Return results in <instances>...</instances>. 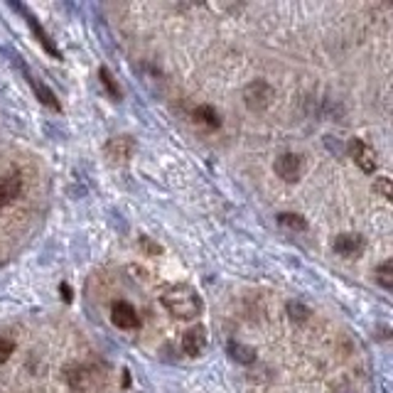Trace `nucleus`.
I'll use <instances>...</instances> for the list:
<instances>
[{
  "instance_id": "obj_1",
  "label": "nucleus",
  "mask_w": 393,
  "mask_h": 393,
  "mask_svg": "<svg viewBox=\"0 0 393 393\" xmlns=\"http://www.w3.org/2000/svg\"><path fill=\"white\" fill-rule=\"evenodd\" d=\"M162 307L177 320H194L201 315L204 310V302H201L199 293L189 285H170L160 297Z\"/></svg>"
},
{
  "instance_id": "obj_2",
  "label": "nucleus",
  "mask_w": 393,
  "mask_h": 393,
  "mask_svg": "<svg viewBox=\"0 0 393 393\" xmlns=\"http://www.w3.org/2000/svg\"><path fill=\"white\" fill-rule=\"evenodd\" d=\"M273 87H270L268 82H263V79H256V82H251L246 89H243V104H246L248 111H253V114H258V111H265L270 104H273Z\"/></svg>"
},
{
  "instance_id": "obj_3",
  "label": "nucleus",
  "mask_w": 393,
  "mask_h": 393,
  "mask_svg": "<svg viewBox=\"0 0 393 393\" xmlns=\"http://www.w3.org/2000/svg\"><path fill=\"white\" fill-rule=\"evenodd\" d=\"M10 8H13V10H18L20 15H25V23L30 25V30H33V35L37 37V42H40V45L45 47V52H47V55H52V57H55V60H62V52H60V47H57L55 42H52V37L47 35V30L42 28L40 23H37V18H35V15L30 13V10L25 8V5H18V3H13V5H10Z\"/></svg>"
},
{
  "instance_id": "obj_4",
  "label": "nucleus",
  "mask_w": 393,
  "mask_h": 393,
  "mask_svg": "<svg viewBox=\"0 0 393 393\" xmlns=\"http://www.w3.org/2000/svg\"><path fill=\"white\" fill-rule=\"evenodd\" d=\"M364 246H366V241L361 233H339L332 241L334 253H339V256H344V258H359L361 253H364Z\"/></svg>"
},
{
  "instance_id": "obj_5",
  "label": "nucleus",
  "mask_w": 393,
  "mask_h": 393,
  "mask_svg": "<svg viewBox=\"0 0 393 393\" xmlns=\"http://www.w3.org/2000/svg\"><path fill=\"white\" fill-rule=\"evenodd\" d=\"M135 153V140L131 135H116L106 143V157L111 162H128Z\"/></svg>"
},
{
  "instance_id": "obj_6",
  "label": "nucleus",
  "mask_w": 393,
  "mask_h": 393,
  "mask_svg": "<svg viewBox=\"0 0 393 393\" xmlns=\"http://www.w3.org/2000/svg\"><path fill=\"white\" fill-rule=\"evenodd\" d=\"M349 155H352L354 162L361 167V172H366V175L376 172V153H374V148L366 145L361 138H354V140L349 143Z\"/></svg>"
},
{
  "instance_id": "obj_7",
  "label": "nucleus",
  "mask_w": 393,
  "mask_h": 393,
  "mask_svg": "<svg viewBox=\"0 0 393 393\" xmlns=\"http://www.w3.org/2000/svg\"><path fill=\"white\" fill-rule=\"evenodd\" d=\"M111 320L118 329H135L140 325V317H138L135 307L126 300H118L111 305Z\"/></svg>"
},
{
  "instance_id": "obj_8",
  "label": "nucleus",
  "mask_w": 393,
  "mask_h": 393,
  "mask_svg": "<svg viewBox=\"0 0 393 393\" xmlns=\"http://www.w3.org/2000/svg\"><path fill=\"white\" fill-rule=\"evenodd\" d=\"M23 192V175L20 172H10L5 177H0V209L10 206Z\"/></svg>"
},
{
  "instance_id": "obj_9",
  "label": "nucleus",
  "mask_w": 393,
  "mask_h": 393,
  "mask_svg": "<svg viewBox=\"0 0 393 393\" xmlns=\"http://www.w3.org/2000/svg\"><path fill=\"white\" fill-rule=\"evenodd\" d=\"M273 167H275V175H278L280 179H285V182H297L300 170H302L300 155H295V153H285V155H280L278 160H275Z\"/></svg>"
},
{
  "instance_id": "obj_10",
  "label": "nucleus",
  "mask_w": 393,
  "mask_h": 393,
  "mask_svg": "<svg viewBox=\"0 0 393 393\" xmlns=\"http://www.w3.org/2000/svg\"><path fill=\"white\" fill-rule=\"evenodd\" d=\"M182 349L187 357H199V354L206 349V329L201 325L189 327L182 337Z\"/></svg>"
},
{
  "instance_id": "obj_11",
  "label": "nucleus",
  "mask_w": 393,
  "mask_h": 393,
  "mask_svg": "<svg viewBox=\"0 0 393 393\" xmlns=\"http://www.w3.org/2000/svg\"><path fill=\"white\" fill-rule=\"evenodd\" d=\"M25 77H28V84L33 87V92H35V96L40 99V104H45L47 109H52V111H62L60 101H57V96H55V92H52V89L47 87L45 82H40L37 77H33L28 69H25Z\"/></svg>"
},
{
  "instance_id": "obj_12",
  "label": "nucleus",
  "mask_w": 393,
  "mask_h": 393,
  "mask_svg": "<svg viewBox=\"0 0 393 393\" xmlns=\"http://www.w3.org/2000/svg\"><path fill=\"white\" fill-rule=\"evenodd\" d=\"M192 116L196 123H201L204 128H219L221 126L219 114H216V109H211V106H196L192 111Z\"/></svg>"
},
{
  "instance_id": "obj_13",
  "label": "nucleus",
  "mask_w": 393,
  "mask_h": 393,
  "mask_svg": "<svg viewBox=\"0 0 393 393\" xmlns=\"http://www.w3.org/2000/svg\"><path fill=\"white\" fill-rule=\"evenodd\" d=\"M229 357L233 361H238V364H253L256 361V349L253 347H246V344L241 342H229Z\"/></svg>"
},
{
  "instance_id": "obj_14",
  "label": "nucleus",
  "mask_w": 393,
  "mask_h": 393,
  "mask_svg": "<svg viewBox=\"0 0 393 393\" xmlns=\"http://www.w3.org/2000/svg\"><path fill=\"white\" fill-rule=\"evenodd\" d=\"M92 371L87 369V366H74V369H69L67 379H69V386L72 389H87L89 379H92Z\"/></svg>"
},
{
  "instance_id": "obj_15",
  "label": "nucleus",
  "mask_w": 393,
  "mask_h": 393,
  "mask_svg": "<svg viewBox=\"0 0 393 393\" xmlns=\"http://www.w3.org/2000/svg\"><path fill=\"white\" fill-rule=\"evenodd\" d=\"M99 82L104 84V89L109 92V96L114 99V101H121V89H118V82L114 79V74L109 72L106 67H101L99 69Z\"/></svg>"
},
{
  "instance_id": "obj_16",
  "label": "nucleus",
  "mask_w": 393,
  "mask_h": 393,
  "mask_svg": "<svg viewBox=\"0 0 393 393\" xmlns=\"http://www.w3.org/2000/svg\"><path fill=\"white\" fill-rule=\"evenodd\" d=\"M278 221H280V226H285V229H293V231H305L307 229L305 216L290 214V211H283V214H278Z\"/></svg>"
},
{
  "instance_id": "obj_17",
  "label": "nucleus",
  "mask_w": 393,
  "mask_h": 393,
  "mask_svg": "<svg viewBox=\"0 0 393 393\" xmlns=\"http://www.w3.org/2000/svg\"><path fill=\"white\" fill-rule=\"evenodd\" d=\"M393 263L391 261H384L379 265V268H376V280H379L381 285H384L386 290H391L393 288Z\"/></svg>"
},
{
  "instance_id": "obj_18",
  "label": "nucleus",
  "mask_w": 393,
  "mask_h": 393,
  "mask_svg": "<svg viewBox=\"0 0 393 393\" xmlns=\"http://www.w3.org/2000/svg\"><path fill=\"white\" fill-rule=\"evenodd\" d=\"M374 192L384 199H391L393 196V187H391V179L389 177H376L374 179Z\"/></svg>"
},
{
  "instance_id": "obj_19",
  "label": "nucleus",
  "mask_w": 393,
  "mask_h": 393,
  "mask_svg": "<svg viewBox=\"0 0 393 393\" xmlns=\"http://www.w3.org/2000/svg\"><path fill=\"white\" fill-rule=\"evenodd\" d=\"M288 312L297 322H305L307 317H310V310H307L305 305H300V302H288Z\"/></svg>"
},
{
  "instance_id": "obj_20",
  "label": "nucleus",
  "mask_w": 393,
  "mask_h": 393,
  "mask_svg": "<svg viewBox=\"0 0 393 393\" xmlns=\"http://www.w3.org/2000/svg\"><path fill=\"white\" fill-rule=\"evenodd\" d=\"M13 352H15V342H13V339L0 337V364H3V361H8Z\"/></svg>"
}]
</instances>
